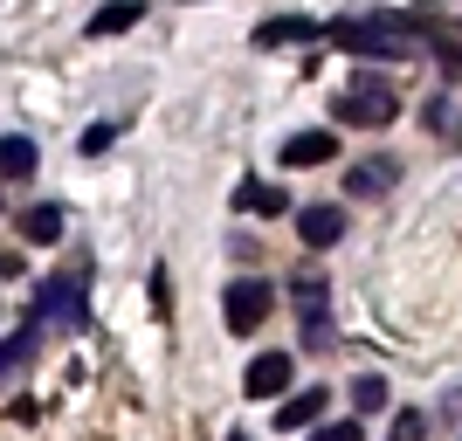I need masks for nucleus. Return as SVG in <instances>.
Wrapping results in <instances>:
<instances>
[{
    "instance_id": "10",
    "label": "nucleus",
    "mask_w": 462,
    "mask_h": 441,
    "mask_svg": "<svg viewBox=\"0 0 462 441\" xmlns=\"http://www.w3.org/2000/svg\"><path fill=\"white\" fill-rule=\"evenodd\" d=\"M304 41H325V21L310 14H276L255 28V49H304Z\"/></svg>"
},
{
    "instance_id": "22",
    "label": "nucleus",
    "mask_w": 462,
    "mask_h": 441,
    "mask_svg": "<svg viewBox=\"0 0 462 441\" xmlns=\"http://www.w3.org/2000/svg\"><path fill=\"white\" fill-rule=\"evenodd\" d=\"M228 441H255V435H228Z\"/></svg>"
},
{
    "instance_id": "16",
    "label": "nucleus",
    "mask_w": 462,
    "mask_h": 441,
    "mask_svg": "<svg viewBox=\"0 0 462 441\" xmlns=\"http://www.w3.org/2000/svg\"><path fill=\"white\" fill-rule=\"evenodd\" d=\"M35 166H42L35 138H21V132H7V138H0V179H28Z\"/></svg>"
},
{
    "instance_id": "14",
    "label": "nucleus",
    "mask_w": 462,
    "mask_h": 441,
    "mask_svg": "<svg viewBox=\"0 0 462 441\" xmlns=\"http://www.w3.org/2000/svg\"><path fill=\"white\" fill-rule=\"evenodd\" d=\"M138 21H145V0H111V7H97L90 21H83V35L104 41V35H132Z\"/></svg>"
},
{
    "instance_id": "18",
    "label": "nucleus",
    "mask_w": 462,
    "mask_h": 441,
    "mask_svg": "<svg viewBox=\"0 0 462 441\" xmlns=\"http://www.w3.org/2000/svg\"><path fill=\"white\" fill-rule=\"evenodd\" d=\"M393 441H428V414L421 407H401V414H393Z\"/></svg>"
},
{
    "instance_id": "1",
    "label": "nucleus",
    "mask_w": 462,
    "mask_h": 441,
    "mask_svg": "<svg viewBox=\"0 0 462 441\" xmlns=\"http://www.w3.org/2000/svg\"><path fill=\"white\" fill-rule=\"evenodd\" d=\"M325 41L359 62H407L414 41H421V21L414 14H346V21H325Z\"/></svg>"
},
{
    "instance_id": "20",
    "label": "nucleus",
    "mask_w": 462,
    "mask_h": 441,
    "mask_svg": "<svg viewBox=\"0 0 462 441\" xmlns=\"http://www.w3.org/2000/svg\"><path fill=\"white\" fill-rule=\"evenodd\" d=\"M111 145H117V124H90V132L77 138V152H83V159H97V152H111Z\"/></svg>"
},
{
    "instance_id": "9",
    "label": "nucleus",
    "mask_w": 462,
    "mask_h": 441,
    "mask_svg": "<svg viewBox=\"0 0 462 441\" xmlns=\"http://www.w3.org/2000/svg\"><path fill=\"white\" fill-rule=\"evenodd\" d=\"M297 242H304V249H338V242H346V207H325V200H318V207H297Z\"/></svg>"
},
{
    "instance_id": "17",
    "label": "nucleus",
    "mask_w": 462,
    "mask_h": 441,
    "mask_svg": "<svg viewBox=\"0 0 462 441\" xmlns=\"http://www.w3.org/2000/svg\"><path fill=\"white\" fill-rule=\"evenodd\" d=\"M346 393H352V421H366V414H380V407L393 400V386H386L380 372H359V380H352Z\"/></svg>"
},
{
    "instance_id": "21",
    "label": "nucleus",
    "mask_w": 462,
    "mask_h": 441,
    "mask_svg": "<svg viewBox=\"0 0 462 441\" xmlns=\"http://www.w3.org/2000/svg\"><path fill=\"white\" fill-rule=\"evenodd\" d=\"M7 276H21V255H14V249L0 255V283H7Z\"/></svg>"
},
{
    "instance_id": "8",
    "label": "nucleus",
    "mask_w": 462,
    "mask_h": 441,
    "mask_svg": "<svg viewBox=\"0 0 462 441\" xmlns=\"http://www.w3.org/2000/svg\"><path fill=\"white\" fill-rule=\"evenodd\" d=\"M393 187H401V159H386V152L346 166V193L352 200H380V193H393Z\"/></svg>"
},
{
    "instance_id": "2",
    "label": "nucleus",
    "mask_w": 462,
    "mask_h": 441,
    "mask_svg": "<svg viewBox=\"0 0 462 441\" xmlns=\"http://www.w3.org/2000/svg\"><path fill=\"white\" fill-rule=\"evenodd\" d=\"M49 331H90V276L83 269H62V276H42L35 304H28Z\"/></svg>"
},
{
    "instance_id": "7",
    "label": "nucleus",
    "mask_w": 462,
    "mask_h": 441,
    "mask_svg": "<svg viewBox=\"0 0 462 441\" xmlns=\"http://www.w3.org/2000/svg\"><path fill=\"white\" fill-rule=\"evenodd\" d=\"M290 372H297L290 352H255L249 372H242V393H249V400H283V393H290Z\"/></svg>"
},
{
    "instance_id": "4",
    "label": "nucleus",
    "mask_w": 462,
    "mask_h": 441,
    "mask_svg": "<svg viewBox=\"0 0 462 441\" xmlns=\"http://www.w3.org/2000/svg\"><path fill=\"white\" fill-rule=\"evenodd\" d=\"M270 310H276L270 276H235V283L221 289V317H228V331H235V338L263 331V325H270Z\"/></svg>"
},
{
    "instance_id": "15",
    "label": "nucleus",
    "mask_w": 462,
    "mask_h": 441,
    "mask_svg": "<svg viewBox=\"0 0 462 441\" xmlns=\"http://www.w3.org/2000/svg\"><path fill=\"white\" fill-rule=\"evenodd\" d=\"M235 214H290V193L270 179H242L235 187Z\"/></svg>"
},
{
    "instance_id": "5",
    "label": "nucleus",
    "mask_w": 462,
    "mask_h": 441,
    "mask_svg": "<svg viewBox=\"0 0 462 441\" xmlns=\"http://www.w3.org/2000/svg\"><path fill=\"white\" fill-rule=\"evenodd\" d=\"M290 304H297V331H304V345L325 352L331 345V289H325V276H297V283H290Z\"/></svg>"
},
{
    "instance_id": "13",
    "label": "nucleus",
    "mask_w": 462,
    "mask_h": 441,
    "mask_svg": "<svg viewBox=\"0 0 462 441\" xmlns=\"http://www.w3.org/2000/svg\"><path fill=\"white\" fill-rule=\"evenodd\" d=\"M325 421V386H304V393H283L276 400V427L283 435H304V427Z\"/></svg>"
},
{
    "instance_id": "6",
    "label": "nucleus",
    "mask_w": 462,
    "mask_h": 441,
    "mask_svg": "<svg viewBox=\"0 0 462 441\" xmlns=\"http://www.w3.org/2000/svg\"><path fill=\"white\" fill-rule=\"evenodd\" d=\"M331 159H338V132H331V124H318V132H290L283 145H276V166H290V173L331 166Z\"/></svg>"
},
{
    "instance_id": "12",
    "label": "nucleus",
    "mask_w": 462,
    "mask_h": 441,
    "mask_svg": "<svg viewBox=\"0 0 462 441\" xmlns=\"http://www.w3.org/2000/svg\"><path fill=\"white\" fill-rule=\"evenodd\" d=\"M62 228H69V207H62V200H35V207L21 214V242H35V249H56Z\"/></svg>"
},
{
    "instance_id": "3",
    "label": "nucleus",
    "mask_w": 462,
    "mask_h": 441,
    "mask_svg": "<svg viewBox=\"0 0 462 441\" xmlns=\"http://www.w3.org/2000/svg\"><path fill=\"white\" fill-rule=\"evenodd\" d=\"M338 124H359V132H380V124H393L401 117V96H393V83L380 77V69H359V77L338 90Z\"/></svg>"
},
{
    "instance_id": "11",
    "label": "nucleus",
    "mask_w": 462,
    "mask_h": 441,
    "mask_svg": "<svg viewBox=\"0 0 462 441\" xmlns=\"http://www.w3.org/2000/svg\"><path fill=\"white\" fill-rule=\"evenodd\" d=\"M35 352H42V317L28 310V317H21V325L7 331V338H0V380L28 372V359H35Z\"/></svg>"
},
{
    "instance_id": "19",
    "label": "nucleus",
    "mask_w": 462,
    "mask_h": 441,
    "mask_svg": "<svg viewBox=\"0 0 462 441\" xmlns=\"http://www.w3.org/2000/svg\"><path fill=\"white\" fill-rule=\"evenodd\" d=\"M310 441H366V421H318Z\"/></svg>"
}]
</instances>
